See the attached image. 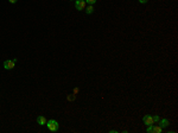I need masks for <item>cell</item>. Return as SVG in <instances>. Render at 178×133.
<instances>
[{"label":"cell","mask_w":178,"mask_h":133,"mask_svg":"<svg viewBox=\"0 0 178 133\" xmlns=\"http://www.w3.org/2000/svg\"><path fill=\"white\" fill-rule=\"evenodd\" d=\"M45 125L48 126V129L50 131V132H57L58 128H59V125H58V122L54 119H51V120H48L47 124Z\"/></svg>","instance_id":"6da1fadb"},{"label":"cell","mask_w":178,"mask_h":133,"mask_svg":"<svg viewBox=\"0 0 178 133\" xmlns=\"http://www.w3.org/2000/svg\"><path fill=\"white\" fill-rule=\"evenodd\" d=\"M16 62H17V58H13V59H7L4 62V68L6 70H11L16 66Z\"/></svg>","instance_id":"7a4b0ae2"},{"label":"cell","mask_w":178,"mask_h":133,"mask_svg":"<svg viewBox=\"0 0 178 133\" xmlns=\"http://www.w3.org/2000/svg\"><path fill=\"white\" fill-rule=\"evenodd\" d=\"M75 7L77 11H83L85 8V1L84 0H75Z\"/></svg>","instance_id":"3957f363"},{"label":"cell","mask_w":178,"mask_h":133,"mask_svg":"<svg viewBox=\"0 0 178 133\" xmlns=\"http://www.w3.org/2000/svg\"><path fill=\"white\" fill-rule=\"evenodd\" d=\"M143 121H144V124H145L146 126H150V125H153V124H154L153 118H152L151 115H145V117L143 118Z\"/></svg>","instance_id":"277c9868"},{"label":"cell","mask_w":178,"mask_h":133,"mask_svg":"<svg viewBox=\"0 0 178 133\" xmlns=\"http://www.w3.org/2000/svg\"><path fill=\"white\" fill-rule=\"evenodd\" d=\"M170 125V121L167 120V119H162V120H159V126L162 127V128H165L167 126Z\"/></svg>","instance_id":"5b68a950"},{"label":"cell","mask_w":178,"mask_h":133,"mask_svg":"<svg viewBox=\"0 0 178 133\" xmlns=\"http://www.w3.org/2000/svg\"><path fill=\"white\" fill-rule=\"evenodd\" d=\"M47 118L45 117H43V115H40V117H38L37 118V122H38L39 125H42V126H44L45 124H47Z\"/></svg>","instance_id":"8992f818"},{"label":"cell","mask_w":178,"mask_h":133,"mask_svg":"<svg viewBox=\"0 0 178 133\" xmlns=\"http://www.w3.org/2000/svg\"><path fill=\"white\" fill-rule=\"evenodd\" d=\"M94 12V6L93 5H89L88 7H85V13H88V14H92Z\"/></svg>","instance_id":"52a82bcc"},{"label":"cell","mask_w":178,"mask_h":133,"mask_svg":"<svg viewBox=\"0 0 178 133\" xmlns=\"http://www.w3.org/2000/svg\"><path fill=\"white\" fill-rule=\"evenodd\" d=\"M163 128L160 127V126H153V131H152V133H162Z\"/></svg>","instance_id":"ba28073f"},{"label":"cell","mask_w":178,"mask_h":133,"mask_svg":"<svg viewBox=\"0 0 178 133\" xmlns=\"http://www.w3.org/2000/svg\"><path fill=\"white\" fill-rule=\"evenodd\" d=\"M84 1L87 3V4H89V5H94L95 3H96V0H84Z\"/></svg>","instance_id":"9c48e42d"},{"label":"cell","mask_w":178,"mask_h":133,"mask_svg":"<svg viewBox=\"0 0 178 133\" xmlns=\"http://www.w3.org/2000/svg\"><path fill=\"white\" fill-rule=\"evenodd\" d=\"M75 98H76V95H75V94L70 95V96H68V100H69V101H73V100H75Z\"/></svg>","instance_id":"30bf717a"},{"label":"cell","mask_w":178,"mask_h":133,"mask_svg":"<svg viewBox=\"0 0 178 133\" xmlns=\"http://www.w3.org/2000/svg\"><path fill=\"white\" fill-rule=\"evenodd\" d=\"M152 118H153V121H154V122H157V121L160 120V118H159L158 115H154V117H152Z\"/></svg>","instance_id":"8fae6325"},{"label":"cell","mask_w":178,"mask_h":133,"mask_svg":"<svg viewBox=\"0 0 178 133\" xmlns=\"http://www.w3.org/2000/svg\"><path fill=\"white\" fill-rule=\"evenodd\" d=\"M78 90H80V89H78V88H75V89H74V94H75V95H77Z\"/></svg>","instance_id":"7c38bea8"},{"label":"cell","mask_w":178,"mask_h":133,"mask_svg":"<svg viewBox=\"0 0 178 133\" xmlns=\"http://www.w3.org/2000/svg\"><path fill=\"white\" fill-rule=\"evenodd\" d=\"M138 1H139L140 4H146L147 3V0H138Z\"/></svg>","instance_id":"4fadbf2b"},{"label":"cell","mask_w":178,"mask_h":133,"mask_svg":"<svg viewBox=\"0 0 178 133\" xmlns=\"http://www.w3.org/2000/svg\"><path fill=\"white\" fill-rule=\"evenodd\" d=\"M8 1H10V4H16L18 0H8Z\"/></svg>","instance_id":"5bb4252c"}]
</instances>
